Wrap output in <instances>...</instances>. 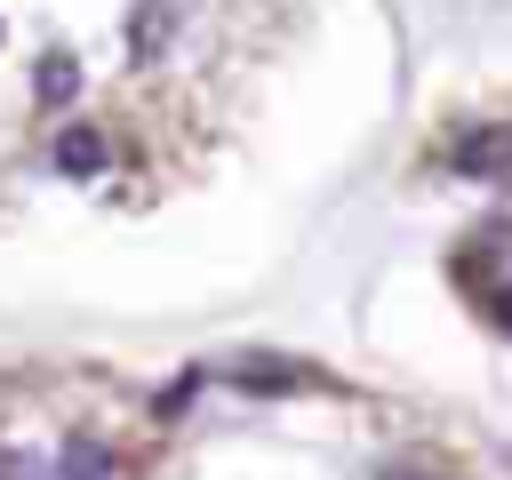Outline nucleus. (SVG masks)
Wrapping results in <instances>:
<instances>
[{
  "instance_id": "nucleus-1",
  "label": "nucleus",
  "mask_w": 512,
  "mask_h": 480,
  "mask_svg": "<svg viewBox=\"0 0 512 480\" xmlns=\"http://www.w3.org/2000/svg\"><path fill=\"white\" fill-rule=\"evenodd\" d=\"M56 480H112V448L96 432H64L56 448Z\"/></svg>"
},
{
  "instance_id": "nucleus-2",
  "label": "nucleus",
  "mask_w": 512,
  "mask_h": 480,
  "mask_svg": "<svg viewBox=\"0 0 512 480\" xmlns=\"http://www.w3.org/2000/svg\"><path fill=\"white\" fill-rule=\"evenodd\" d=\"M504 160H512V128H472L456 144V168L464 176H504Z\"/></svg>"
},
{
  "instance_id": "nucleus-3",
  "label": "nucleus",
  "mask_w": 512,
  "mask_h": 480,
  "mask_svg": "<svg viewBox=\"0 0 512 480\" xmlns=\"http://www.w3.org/2000/svg\"><path fill=\"white\" fill-rule=\"evenodd\" d=\"M32 96H40L48 112H64V104L80 96V64H72L64 48H56V56H40V72H32Z\"/></svg>"
},
{
  "instance_id": "nucleus-4",
  "label": "nucleus",
  "mask_w": 512,
  "mask_h": 480,
  "mask_svg": "<svg viewBox=\"0 0 512 480\" xmlns=\"http://www.w3.org/2000/svg\"><path fill=\"white\" fill-rule=\"evenodd\" d=\"M56 168H64V176H96V168H104V136H96L88 120H72V128L56 136Z\"/></svg>"
},
{
  "instance_id": "nucleus-5",
  "label": "nucleus",
  "mask_w": 512,
  "mask_h": 480,
  "mask_svg": "<svg viewBox=\"0 0 512 480\" xmlns=\"http://www.w3.org/2000/svg\"><path fill=\"white\" fill-rule=\"evenodd\" d=\"M168 24H176V0H144V8H136V48H160Z\"/></svg>"
},
{
  "instance_id": "nucleus-6",
  "label": "nucleus",
  "mask_w": 512,
  "mask_h": 480,
  "mask_svg": "<svg viewBox=\"0 0 512 480\" xmlns=\"http://www.w3.org/2000/svg\"><path fill=\"white\" fill-rule=\"evenodd\" d=\"M0 480H48V464L32 448H0Z\"/></svg>"
},
{
  "instance_id": "nucleus-7",
  "label": "nucleus",
  "mask_w": 512,
  "mask_h": 480,
  "mask_svg": "<svg viewBox=\"0 0 512 480\" xmlns=\"http://www.w3.org/2000/svg\"><path fill=\"white\" fill-rule=\"evenodd\" d=\"M488 312H496V328H512V288H496V304H488Z\"/></svg>"
},
{
  "instance_id": "nucleus-8",
  "label": "nucleus",
  "mask_w": 512,
  "mask_h": 480,
  "mask_svg": "<svg viewBox=\"0 0 512 480\" xmlns=\"http://www.w3.org/2000/svg\"><path fill=\"white\" fill-rule=\"evenodd\" d=\"M384 480H408V472H384Z\"/></svg>"
},
{
  "instance_id": "nucleus-9",
  "label": "nucleus",
  "mask_w": 512,
  "mask_h": 480,
  "mask_svg": "<svg viewBox=\"0 0 512 480\" xmlns=\"http://www.w3.org/2000/svg\"><path fill=\"white\" fill-rule=\"evenodd\" d=\"M0 40H8V24H0Z\"/></svg>"
}]
</instances>
